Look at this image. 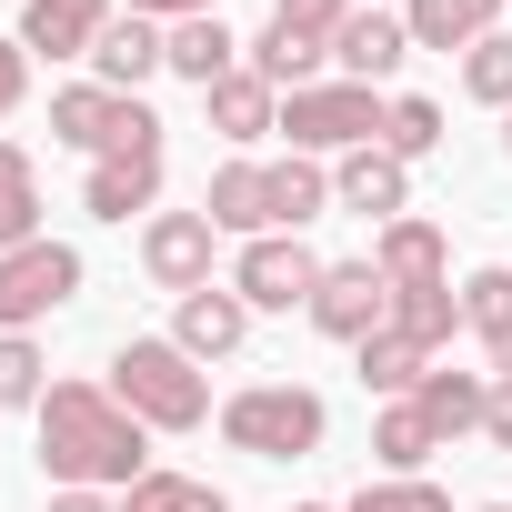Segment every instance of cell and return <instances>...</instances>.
I'll use <instances>...</instances> for the list:
<instances>
[{
  "label": "cell",
  "instance_id": "obj_13",
  "mask_svg": "<svg viewBox=\"0 0 512 512\" xmlns=\"http://www.w3.org/2000/svg\"><path fill=\"white\" fill-rule=\"evenodd\" d=\"M372 272H382L392 292H432V282H452V241H442L422 211H402V221H382V241H372Z\"/></svg>",
  "mask_w": 512,
  "mask_h": 512
},
{
  "label": "cell",
  "instance_id": "obj_25",
  "mask_svg": "<svg viewBox=\"0 0 512 512\" xmlns=\"http://www.w3.org/2000/svg\"><path fill=\"white\" fill-rule=\"evenodd\" d=\"M21 241H41V171L21 141H0V251H21Z\"/></svg>",
  "mask_w": 512,
  "mask_h": 512
},
{
  "label": "cell",
  "instance_id": "obj_34",
  "mask_svg": "<svg viewBox=\"0 0 512 512\" xmlns=\"http://www.w3.org/2000/svg\"><path fill=\"white\" fill-rule=\"evenodd\" d=\"M272 21H282V31H312V41H332V31L352 21V0H272Z\"/></svg>",
  "mask_w": 512,
  "mask_h": 512
},
{
  "label": "cell",
  "instance_id": "obj_18",
  "mask_svg": "<svg viewBox=\"0 0 512 512\" xmlns=\"http://www.w3.org/2000/svg\"><path fill=\"white\" fill-rule=\"evenodd\" d=\"M241 61H251V51L231 41V21H221V11H201V21H171V71H181L191 91H211V81H221V71H241Z\"/></svg>",
  "mask_w": 512,
  "mask_h": 512
},
{
  "label": "cell",
  "instance_id": "obj_40",
  "mask_svg": "<svg viewBox=\"0 0 512 512\" xmlns=\"http://www.w3.org/2000/svg\"><path fill=\"white\" fill-rule=\"evenodd\" d=\"M482 512H512V502H482Z\"/></svg>",
  "mask_w": 512,
  "mask_h": 512
},
{
  "label": "cell",
  "instance_id": "obj_12",
  "mask_svg": "<svg viewBox=\"0 0 512 512\" xmlns=\"http://www.w3.org/2000/svg\"><path fill=\"white\" fill-rule=\"evenodd\" d=\"M332 201H342V211H362V221H402V211H412V161H392L382 141H362V151H342Z\"/></svg>",
  "mask_w": 512,
  "mask_h": 512
},
{
  "label": "cell",
  "instance_id": "obj_9",
  "mask_svg": "<svg viewBox=\"0 0 512 512\" xmlns=\"http://www.w3.org/2000/svg\"><path fill=\"white\" fill-rule=\"evenodd\" d=\"M151 201H161V141H121V151H101L91 181H81V211H91V221H131V211H151Z\"/></svg>",
  "mask_w": 512,
  "mask_h": 512
},
{
  "label": "cell",
  "instance_id": "obj_35",
  "mask_svg": "<svg viewBox=\"0 0 512 512\" xmlns=\"http://www.w3.org/2000/svg\"><path fill=\"white\" fill-rule=\"evenodd\" d=\"M21 91H31V51H21V41H0V121L21 111Z\"/></svg>",
  "mask_w": 512,
  "mask_h": 512
},
{
  "label": "cell",
  "instance_id": "obj_26",
  "mask_svg": "<svg viewBox=\"0 0 512 512\" xmlns=\"http://www.w3.org/2000/svg\"><path fill=\"white\" fill-rule=\"evenodd\" d=\"M392 332H402L412 352H442V342L462 332V292H452V282H432V292H392Z\"/></svg>",
  "mask_w": 512,
  "mask_h": 512
},
{
  "label": "cell",
  "instance_id": "obj_10",
  "mask_svg": "<svg viewBox=\"0 0 512 512\" xmlns=\"http://www.w3.org/2000/svg\"><path fill=\"white\" fill-rule=\"evenodd\" d=\"M402 51H412V21H402V11H372V0L332 31V71H342V81H362V91H372V81H392V71H402Z\"/></svg>",
  "mask_w": 512,
  "mask_h": 512
},
{
  "label": "cell",
  "instance_id": "obj_29",
  "mask_svg": "<svg viewBox=\"0 0 512 512\" xmlns=\"http://www.w3.org/2000/svg\"><path fill=\"white\" fill-rule=\"evenodd\" d=\"M342 512H452V492L422 482V472H382V482H362Z\"/></svg>",
  "mask_w": 512,
  "mask_h": 512
},
{
  "label": "cell",
  "instance_id": "obj_8",
  "mask_svg": "<svg viewBox=\"0 0 512 512\" xmlns=\"http://www.w3.org/2000/svg\"><path fill=\"white\" fill-rule=\"evenodd\" d=\"M382 322H392V282H382L372 262H332L322 292H312V332H332V342H372Z\"/></svg>",
  "mask_w": 512,
  "mask_h": 512
},
{
  "label": "cell",
  "instance_id": "obj_36",
  "mask_svg": "<svg viewBox=\"0 0 512 512\" xmlns=\"http://www.w3.org/2000/svg\"><path fill=\"white\" fill-rule=\"evenodd\" d=\"M131 11H141V21H161V31H171V21H201V11H221V0H131Z\"/></svg>",
  "mask_w": 512,
  "mask_h": 512
},
{
  "label": "cell",
  "instance_id": "obj_31",
  "mask_svg": "<svg viewBox=\"0 0 512 512\" xmlns=\"http://www.w3.org/2000/svg\"><path fill=\"white\" fill-rule=\"evenodd\" d=\"M432 141H442V111H432L422 91H402V101L382 111V151H392V161H422Z\"/></svg>",
  "mask_w": 512,
  "mask_h": 512
},
{
  "label": "cell",
  "instance_id": "obj_1",
  "mask_svg": "<svg viewBox=\"0 0 512 512\" xmlns=\"http://www.w3.org/2000/svg\"><path fill=\"white\" fill-rule=\"evenodd\" d=\"M41 472L61 492H131L151 472V422L121 412L111 382H51L41 392Z\"/></svg>",
  "mask_w": 512,
  "mask_h": 512
},
{
  "label": "cell",
  "instance_id": "obj_2",
  "mask_svg": "<svg viewBox=\"0 0 512 512\" xmlns=\"http://www.w3.org/2000/svg\"><path fill=\"white\" fill-rule=\"evenodd\" d=\"M111 392H121V412H141L151 432H201L211 422V382H201V362L181 352V342H121V362H111Z\"/></svg>",
  "mask_w": 512,
  "mask_h": 512
},
{
  "label": "cell",
  "instance_id": "obj_37",
  "mask_svg": "<svg viewBox=\"0 0 512 512\" xmlns=\"http://www.w3.org/2000/svg\"><path fill=\"white\" fill-rule=\"evenodd\" d=\"M482 432L512 452V382H492V402H482Z\"/></svg>",
  "mask_w": 512,
  "mask_h": 512
},
{
  "label": "cell",
  "instance_id": "obj_17",
  "mask_svg": "<svg viewBox=\"0 0 512 512\" xmlns=\"http://www.w3.org/2000/svg\"><path fill=\"white\" fill-rule=\"evenodd\" d=\"M201 211H211V231H241V241H262L272 231V191H262V161H221L211 171V191H201Z\"/></svg>",
  "mask_w": 512,
  "mask_h": 512
},
{
  "label": "cell",
  "instance_id": "obj_5",
  "mask_svg": "<svg viewBox=\"0 0 512 512\" xmlns=\"http://www.w3.org/2000/svg\"><path fill=\"white\" fill-rule=\"evenodd\" d=\"M322 251L302 241V231H262V241H241V262H231V292L251 302V312H312V292H322Z\"/></svg>",
  "mask_w": 512,
  "mask_h": 512
},
{
  "label": "cell",
  "instance_id": "obj_23",
  "mask_svg": "<svg viewBox=\"0 0 512 512\" xmlns=\"http://www.w3.org/2000/svg\"><path fill=\"white\" fill-rule=\"evenodd\" d=\"M322 61H332V41H312V31H282V21H272L262 41H251V71H262L282 101H292V91H312V81H322Z\"/></svg>",
  "mask_w": 512,
  "mask_h": 512
},
{
  "label": "cell",
  "instance_id": "obj_19",
  "mask_svg": "<svg viewBox=\"0 0 512 512\" xmlns=\"http://www.w3.org/2000/svg\"><path fill=\"white\" fill-rule=\"evenodd\" d=\"M111 131H121V91H101V81H71V91H51V141H71V151H111Z\"/></svg>",
  "mask_w": 512,
  "mask_h": 512
},
{
  "label": "cell",
  "instance_id": "obj_38",
  "mask_svg": "<svg viewBox=\"0 0 512 512\" xmlns=\"http://www.w3.org/2000/svg\"><path fill=\"white\" fill-rule=\"evenodd\" d=\"M51 512H121L111 492H51Z\"/></svg>",
  "mask_w": 512,
  "mask_h": 512
},
{
  "label": "cell",
  "instance_id": "obj_22",
  "mask_svg": "<svg viewBox=\"0 0 512 512\" xmlns=\"http://www.w3.org/2000/svg\"><path fill=\"white\" fill-rule=\"evenodd\" d=\"M412 402H422V422L452 442V432H482V402H492V372H422L412 382Z\"/></svg>",
  "mask_w": 512,
  "mask_h": 512
},
{
  "label": "cell",
  "instance_id": "obj_7",
  "mask_svg": "<svg viewBox=\"0 0 512 512\" xmlns=\"http://www.w3.org/2000/svg\"><path fill=\"white\" fill-rule=\"evenodd\" d=\"M211 251H221L211 211H151V221H141V272H151L171 302L211 292Z\"/></svg>",
  "mask_w": 512,
  "mask_h": 512
},
{
  "label": "cell",
  "instance_id": "obj_42",
  "mask_svg": "<svg viewBox=\"0 0 512 512\" xmlns=\"http://www.w3.org/2000/svg\"><path fill=\"white\" fill-rule=\"evenodd\" d=\"M352 11H362V0H352Z\"/></svg>",
  "mask_w": 512,
  "mask_h": 512
},
{
  "label": "cell",
  "instance_id": "obj_27",
  "mask_svg": "<svg viewBox=\"0 0 512 512\" xmlns=\"http://www.w3.org/2000/svg\"><path fill=\"white\" fill-rule=\"evenodd\" d=\"M352 352H362V392H382V402H402V392H412V382L432 372V352H412V342H402L392 322H382L372 342H352Z\"/></svg>",
  "mask_w": 512,
  "mask_h": 512
},
{
  "label": "cell",
  "instance_id": "obj_41",
  "mask_svg": "<svg viewBox=\"0 0 512 512\" xmlns=\"http://www.w3.org/2000/svg\"><path fill=\"white\" fill-rule=\"evenodd\" d=\"M502 141H512V121H502Z\"/></svg>",
  "mask_w": 512,
  "mask_h": 512
},
{
  "label": "cell",
  "instance_id": "obj_33",
  "mask_svg": "<svg viewBox=\"0 0 512 512\" xmlns=\"http://www.w3.org/2000/svg\"><path fill=\"white\" fill-rule=\"evenodd\" d=\"M462 91H472V101H492V111H512V31H492V41H472V51H462Z\"/></svg>",
  "mask_w": 512,
  "mask_h": 512
},
{
  "label": "cell",
  "instance_id": "obj_24",
  "mask_svg": "<svg viewBox=\"0 0 512 512\" xmlns=\"http://www.w3.org/2000/svg\"><path fill=\"white\" fill-rule=\"evenodd\" d=\"M432 452H442V432L422 422V402H412V392L372 412V462H382V472H422Z\"/></svg>",
  "mask_w": 512,
  "mask_h": 512
},
{
  "label": "cell",
  "instance_id": "obj_16",
  "mask_svg": "<svg viewBox=\"0 0 512 512\" xmlns=\"http://www.w3.org/2000/svg\"><path fill=\"white\" fill-rule=\"evenodd\" d=\"M171 342L191 352V362H221V352H241L251 342V302L221 282V292H191L181 312H171Z\"/></svg>",
  "mask_w": 512,
  "mask_h": 512
},
{
  "label": "cell",
  "instance_id": "obj_3",
  "mask_svg": "<svg viewBox=\"0 0 512 512\" xmlns=\"http://www.w3.org/2000/svg\"><path fill=\"white\" fill-rule=\"evenodd\" d=\"M322 432H332V412H322V392H302V382H251V392L221 402V442L251 452V462H312Z\"/></svg>",
  "mask_w": 512,
  "mask_h": 512
},
{
  "label": "cell",
  "instance_id": "obj_14",
  "mask_svg": "<svg viewBox=\"0 0 512 512\" xmlns=\"http://www.w3.org/2000/svg\"><path fill=\"white\" fill-rule=\"evenodd\" d=\"M111 21H121L111 0H21V51H51V61H91V41H101Z\"/></svg>",
  "mask_w": 512,
  "mask_h": 512
},
{
  "label": "cell",
  "instance_id": "obj_39",
  "mask_svg": "<svg viewBox=\"0 0 512 512\" xmlns=\"http://www.w3.org/2000/svg\"><path fill=\"white\" fill-rule=\"evenodd\" d=\"M292 512H332V502H292Z\"/></svg>",
  "mask_w": 512,
  "mask_h": 512
},
{
  "label": "cell",
  "instance_id": "obj_4",
  "mask_svg": "<svg viewBox=\"0 0 512 512\" xmlns=\"http://www.w3.org/2000/svg\"><path fill=\"white\" fill-rule=\"evenodd\" d=\"M382 91H362V81H312V91H292L282 101V131H292V151H362V141H382Z\"/></svg>",
  "mask_w": 512,
  "mask_h": 512
},
{
  "label": "cell",
  "instance_id": "obj_28",
  "mask_svg": "<svg viewBox=\"0 0 512 512\" xmlns=\"http://www.w3.org/2000/svg\"><path fill=\"white\" fill-rule=\"evenodd\" d=\"M121 512H231L211 482H191V472H141L131 492H121Z\"/></svg>",
  "mask_w": 512,
  "mask_h": 512
},
{
  "label": "cell",
  "instance_id": "obj_32",
  "mask_svg": "<svg viewBox=\"0 0 512 512\" xmlns=\"http://www.w3.org/2000/svg\"><path fill=\"white\" fill-rule=\"evenodd\" d=\"M502 322H512V272H502V262H482V272L462 282V332H472V342H492Z\"/></svg>",
  "mask_w": 512,
  "mask_h": 512
},
{
  "label": "cell",
  "instance_id": "obj_20",
  "mask_svg": "<svg viewBox=\"0 0 512 512\" xmlns=\"http://www.w3.org/2000/svg\"><path fill=\"white\" fill-rule=\"evenodd\" d=\"M262 191H272V231H302V221H322V211H332V171H322L312 151L262 161Z\"/></svg>",
  "mask_w": 512,
  "mask_h": 512
},
{
  "label": "cell",
  "instance_id": "obj_30",
  "mask_svg": "<svg viewBox=\"0 0 512 512\" xmlns=\"http://www.w3.org/2000/svg\"><path fill=\"white\" fill-rule=\"evenodd\" d=\"M41 342L31 332H0V412H41Z\"/></svg>",
  "mask_w": 512,
  "mask_h": 512
},
{
  "label": "cell",
  "instance_id": "obj_21",
  "mask_svg": "<svg viewBox=\"0 0 512 512\" xmlns=\"http://www.w3.org/2000/svg\"><path fill=\"white\" fill-rule=\"evenodd\" d=\"M412 51H472V41H492V21H502V0H412Z\"/></svg>",
  "mask_w": 512,
  "mask_h": 512
},
{
  "label": "cell",
  "instance_id": "obj_11",
  "mask_svg": "<svg viewBox=\"0 0 512 512\" xmlns=\"http://www.w3.org/2000/svg\"><path fill=\"white\" fill-rule=\"evenodd\" d=\"M151 71H171V31H161V21H141V11H121V21L91 41V81L141 101V81H151Z\"/></svg>",
  "mask_w": 512,
  "mask_h": 512
},
{
  "label": "cell",
  "instance_id": "obj_6",
  "mask_svg": "<svg viewBox=\"0 0 512 512\" xmlns=\"http://www.w3.org/2000/svg\"><path fill=\"white\" fill-rule=\"evenodd\" d=\"M81 292V251L71 241H21V251H0V332H31V322H51L61 302Z\"/></svg>",
  "mask_w": 512,
  "mask_h": 512
},
{
  "label": "cell",
  "instance_id": "obj_15",
  "mask_svg": "<svg viewBox=\"0 0 512 512\" xmlns=\"http://www.w3.org/2000/svg\"><path fill=\"white\" fill-rule=\"evenodd\" d=\"M201 111H211V131H221L231 151H251L262 131H282V91L251 71V61H241V71H221V81L201 91Z\"/></svg>",
  "mask_w": 512,
  "mask_h": 512
}]
</instances>
